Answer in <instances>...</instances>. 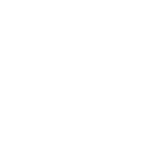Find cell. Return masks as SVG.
Instances as JSON below:
<instances>
[]
</instances>
